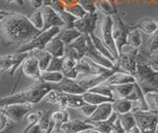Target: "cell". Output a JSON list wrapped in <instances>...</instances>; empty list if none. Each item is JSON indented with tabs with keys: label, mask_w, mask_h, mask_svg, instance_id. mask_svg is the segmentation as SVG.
<instances>
[{
	"label": "cell",
	"mask_w": 158,
	"mask_h": 133,
	"mask_svg": "<svg viewBox=\"0 0 158 133\" xmlns=\"http://www.w3.org/2000/svg\"><path fill=\"white\" fill-rule=\"evenodd\" d=\"M1 38L6 45H26L41 31L31 23L27 16L20 13L1 11L0 13Z\"/></svg>",
	"instance_id": "1"
},
{
	"label": "cell",
	"mask_w": 158,
	"mask_h": 133,
	"mask_svg": "<svg viewBox=\"0 0 158 133\" xmlns=\"http://www.w3.org/2000/svg\"><path fill=\"white\" fill-rule=\"evenodd\" d=\"M53 88H56V83L40 81L35 83L33 86H30L28 90L2 97L0 106L13 104V103H30L33 105L37 104L40 101L44 100V96Z\"/></svg>",
	"instance_id": "2"
},
{
	"label": "cell",
	"mask_w": 158,
	"mask_h": 133,
	"mask_svg": "<svg viewBox=\"0 0 158 133\" xmlns=\"http://www.w3.org/2000/svg\"><path fill=\"white\" fill-rule=\"evenodd\" d=\"M139 48H133L131 46L126 45L122 49L120 55L115 62L116 72H123L135 77L136 67H137V53Z\"/></svg>",
	"instance_id": "3"
},
{
	"label": "cell",
	"mask_w": 158,
	"mask_h": 133,
	"mask_svg": "<svg viewBox=\"0 0 158 133\" xmlns=\"http://www.w3.org/2000/svg\"><path fill=\"white\" fill-rule=\"evenodd\" d=\"M135 78L144 95L149 91H158V73L153 71L147 63H137Z\"/></svg>",
	"instance_id": "4"
},
{
	"label": "cell",
	"mask_w": 158,
	"mask_h": 133,
	"mask_svg": "<svg viewBox=\"0 0 158 133\" xmlns=\"http://www.w3.org/2000/svg\"><path fill=\"white\" fill-rule=\"evenodd\" d=\"M61 31V27H52L47 30L42 31L39 35L32 40L30 43L26 44V45L20 46L19 49L16 52L23 53V52H32L35 50H43L46 47L47 44L53 39L54 37H56Z\"/></svg>",
	"instance_id": "5"
},
{
	"label": "cell",
	"mask_w": 158,
	"mask_h": 133,
	"mask_svg": "<svg viewBox=\"0 0 158 133\" xmlns=\"http://www.w3.org/2000/svg\"><path fill=\"white\" fill-rule=\"evenodd\" d=\"M136 120V126L141 133H156L158 127L157 110H140L132 112Z\"/></svg>",
	"instance_id": "6"
},
{
	"label": "cell",
	"mask_w": 158,
	"mask_h": 133,
	"mask_svg": "<svg viewBox=\"0 0 158 133\" xmlns=\"http://www.w3.org/2000/svg\"><path fill=\"white\" fill-rule=\"evenodd\" d=\"M32 52H16L14 54L1 56L0 59V71L1 73H8L10 76H13L20 65L31 55Z\"/></svg>",
	"instance_id": "7"
},
{
	"label": "cell",
	"mask_w": 158,
	"mask_h": 133,
	"mask_svg": "<svg viewBox=\"0 0 158 133\" xmlns=\"http://www.w3.org/2000/svg\"><path fill=\"white\" fill-rule=\"evenodd\" d=\"M100 38L104 44L109 48L116 59L118 57V51L116 47L113 36V17L110 15H105L100 21Z\"/></svg>",
	"instance_id": "8"
},
{
	"label": "cell",
	"mask_w": 158,
	"mask_h": 133,
	"mask_svg": "<svg viewBox=\"0 0 158 133\" xmlns=\"http://www.w3.org/2000/svg\"><path fill=\"white\" fill-rule=\"evenodd\" d=\"M113 36L114 41H115L116 47L118 51V54L121 53L122 49L127 45V34L130 32V29L123 21V19L120 15L115 14L113 15Z\"/></svg>",
	"instance_id": "9"
},
{
	"label": "cell",
	"mask_w": 158,
	"mask_h": 133,
	"mask_svg": "<svg viewBox=\"0 0 158 133\" xmlns=\"http://www.w3.org/2000/svg\"><path fill=\"white\" fill-rule=\"evenodd\" d=\"M33 104L30 103H13L1 106V112L4 113L10 120L13 122H19L32 110Z\"/></svg>",
	"instance_id": "10"
},
{
	"label": "cell",
	"mask_w": 158,
	"mask_h": 133,
	"mask_svg": "<svg viewBox=\"0 0 158 133\" xmlns=\"http://www.w3.org/2000/svg\"><path fill=\"white\" fill-rule=\"evenodd\" d=\"M115 70H107L103 73H93V75L83 76L81 78H76V82L80 85L85 91L91 90L92 87L96 86L100 83H103L107 81V78L110 77L113 73H115Z\"/></svg>",
	"instance_id": "11"
},
{
	"label": "cell",
	"mask_w": 158,
	"mask_h": 133,
	"mask_svg": "<svg viewBox=\"0 0 158 133\" xmlns=\"http://www.w3.org/2000/svg\"><path fill=\"white\" fill-rule=\"evenodd\" d=\"M97 21H98V15L96 12L87 13L84 17L80 19H76L73 26L74 28H76L82 35L90 36L91 34H93L94 31H95Z\"/></svg>",
	"instance_id": "12"
},
{
	"label": "cell",
	"mask_w": 158,
	"mask_h": 133,
	"mask_svg": "<svg viewBox=\"0 0 158 133\" xmlns=\"http://www.w3.org/2000/svg\"><path fill=\"white\" fill-rule=\"evenodd\" d=\"M87 43H88V49H87V53L85 57L90 59L91 61L96 63L99 66L104 67L106 69H110V70H114L115 63L112 62L111 60H109L108 58H106L103 54H101L95 47H94L90 36H87Z\"/></svg>",
	"instance_id": "13"
},
{
	"label": "cell",
	"mask_w": 158,
	"mask_h": 133,
	"mask_svg": "<svg viewBox=\"0 0 158 133\" xmlns=\"http://www.w3.org/2000/svg\"><path fill=\"white\" fill-rule=\"evenodd\" d=\"M22 72L25 76H27L29 78L34 80L35 82H40L42 77V71L40 69L38 59L32 54L30 55L26 60L22 64Z\"/></svg>",
	"instance_id": "14"
},
{
	"label": "cell",
	"mask_w": 158,
	"mask_h": 133,
	"mask_svg": "<svg viewBox=\"0 0 158 133\" xmlns=\"http://www.w3.org/2000/svg\"><path fill=\"white\" fill-rule=\"evenodd\" d=\"M44 16V29L43 31L49 29L52 27H64V23L58 14L54 11V9L51 5H44L41 7Z\"/></svg>",
	"instance_id": "15"
},
{
	"label": "cell",
	"mask_w": 158,
	"mask_h": 133,
	"mask_svg": "<svg viewBox=\"0 0 158 133\" xmlns=\"http://www.w3.org/2000/svg\"><path fill=\"white\" fill-rule=\"evenodd\" d=\"M76 70L79 73V76L80 75L87 76V75H93V73H103L107 70H110V69H106L104 67L99 66L96 63L91 61L90 59H88L87 57H83L79 61H77Z\"/></svg>",
	"instance_id": "16"
},
{
	"label": "cell",
	"mask_w": 158,
	"mask_h": 133,
	"mask_svg": "<svg viewBox=\"0 0 158 133\" xmlns=\"http://www.w3.org/2000/svg\"><path fill=\"white\" fill-rule=\"evenodd\" d=\"M56 90L69 93V95H83L86 91L76 82V80H72V78H63V80L60 82L56 83Z\"/></svg>",
	"instance_id": "17"
},
{
	"label": "cell",
	"mask_w": 158,
	"mask_h": 133,
	"mask_svg": "<svg viewBox=\"0 0 158 133\" xmlns=\"http://www.w3.org/2000/svg\"><path fill=\"white\" fill-rule=\"evenodd\" d=\"M114 113L112 102H105L102 104L97 105L95 111L92 114L90 118H86L87 122H97V121H103L107 120L108 118H110Z\"/></svg>",
	"instance_id": "18"
},
{
	"label": "cell",
	"mask_w": 158,
	"mask_h": 133,
	"mask_svg": "<svg viewBox=\"0 0 158 133\" xmlns=\"http://www.w3.org/2000/svg\"><path fill=\"white\" fill-rule=\"evenodd\" d=\"M51 6L54 9L58 16L61 18V20L64 23V28H72L74 27V22H75L76 18L73 17L71 14H69L66 9L65 5L62 3L61 0H52V2L51 4Z\"/></svg>",
	"instance_id": "19"
},
{
	"label": "cell",
	"mask_w": 158,
	"mask_h": 133,
	"mask_svg": "<svg viewBox=\"0 0 158 133\" xmlns=\"http://www.w3.org/2000/svg\"><path fill=\"white\" fill-rule=\"evenodd\" d=\"M85 101L83 100L81 95H69V93L62 92L60 101L58 103V106L60 109L65 110L66 108H79L85 104Z\"/></svg>",
	"instance_id": "20"
},
{
	"label": "cell",
	"mask_w": 158,
	"mask_h": 133,
	"mask_svg": "<svg viewBox=\"0 0 158 133\" xmlns=\"http://www.w3.org/2000/svg\"><path fill=\"white\" fill-rule=\"evenodd\" d=\"M90 128H94L92 124H90L86 120H79V119H74V120H68L64 124H62L59 128V131L62 133H79L84 130L90 129Z\"/></svg>",
	"instance_id": "21"
},
{
	"label": "cell",
	"mask_w": 158,
	"mask_h": 133,
	"mask_svg": "<svg viewBox=\"0 0 158 133\" xmlns=\"http://www.w3.org/2000/svg\"><path fill=\"white\" fill-rule=\"evenodd\" d=\"M135 82L136 78L135 76L123 72H115L107 78L105 83L113 86H120V85H125V83H131Z\"/></svg>",
	"instance_id": "22"
},
{
	"label": "cell",
	"mask_w": 158,
	"mask_h": 133,
	"mask_svg": "<svg viewBox=\"0 0 158 133\" xmlns=\"http://www.w3.org/2000/svg\"><path fill=\"white\" fill-rule=\"evenodd\" d=\"M44 50L48 52L52 57L63 58L64 50H65V44L56 36L47 44L46 47H44Z\"/></svg>",
	"instance_id": "23"
},
{
	"label": "cell",
	"mask_w": 158,
	"mask_h": 133,
	"mask_svg": "<svg viewBox=\"0 0 158 133\" xmlns=\"http://www.w3.org/2000/svg\"><path fill=\"white\" fill-rule=\"evenodd\" d=\"M81 96L83 98V100L86 103H88V104H93V105H99V104H102V103H105V102H113L114 101L113 98H110L105 95H99V93L92 92L89 91H86L83 95H81Z\"/></svg>",
	"instance_id": "24"
},
{
	"label": "cell",
	"mask_w": 158,
	"mask_h": 133,
	"mask_svg": "<svg viewBox=\"0 0 158 133\" xmlns=\"http://www.w3.org/2000/svg\"><path fill=\"white\" fill-rule=\"evenodd\" d=\"M113 110L118 115L126 114V113L131 112L132 110V101L127 98H117L112 102Z\"/></svg>",
	"instance_id": "25"
},
{
	"label": "cell",
	"mask_w": 158,
	"mask_h": 133,
	"mask_svg": "<svg viewBox=\"0 0 158 133\" xmlns=\"http://www.w3.org/2000/svg\"><path fill=\"white\" fill-rule=\"evenodd\" d=\"M90 38L92 40L94 47H95L99 52H100L101 54H103L104 56H105L106 58H108L109 60H111L112 62H114V63L116 62V60H117L116 57L114 56V54L110 50H109V48L105 45V44H104V42L101 40V38H99L98 36H96L95 33L91 34Z\"/></svg>",
	"instance_id": "26"
},
{
	"label": "cell",
	"mask_w": 158,
	"mask_h": 133,
	"mask_svg": "<svg viewBox=\"0 0 158 133\" xmlns=\"http://www.w3.org/2000/svg\"><path fill=\"white\" fill-rule=\"evenodd\" d=\"M82 34L79 32L76 28H64L63 30L60 31L57 37L65 44V45H69L72 42H74L78 37H80Z\"/></svg>",
	"instance_id": "27"
},
{
	"label": "cell",
	"mask_w": 158,
	"mask_h": 133,
	"mask_svg": "<svg viewBox=\"0 0 158 133\" xmlns=\"http://www.w3.org/2000/svg\"><path fill=\"white\" fill-rule=\"evenodd\" d=\"M118 114L116 112H114L112 116L110 118H108L107 120H103V121H97V122H89L90 124L93 125V127L95 128L96 130L100 131L101 133H110L111 129L114 125V122L116 121L118 118Z\"/></svg>",
	"instance_id": "28"
},
{
	"label": "cell",
	"mask_w": 158,
	"mask_h": 133,
	"mask_svg": "<svg viewBox=\"0 0 158 133\" xmlns=\"http://www.w3.org/2000/svg\"><path fill=\"white\" fill-rule=\"evenodd\" d=\"M132 28L139 29L143 33L151 35L158 29V22H155L154 20H151V19L148 18H144L142 20L138 21L135 26L131 27V29Z\"/></svg>",
	"instance_id": "29"
},
{
	"label": "cell",
	"mask_w": 158,
	"mask_h": 133,
	"mask_svg": "<svg viewBox=\"0 0 158 133\" xmlns=\"http://www.w3.org/2000/svg\"><path fill=\"white\" fill-rule=\"evenodd\" d=\"M32 52H33V55L38 59L39 66H40V69H41V71L42 72L47 71V69L49 66V63L52 61V56L48 52L44 50V49H43V50H35Z\"/></svg>",
	"instance_id": "30"
},
{
	"label": "cell",
	"mask_w": 158,
	"mask_h": 133,
	"mask_svg": "<svg viewBox=\"0 0 158 133\" xmlns=\"http://www.w3.org/2000/svg\"><path fill=\"white\" fill-rule=\"evenodd\" d=\"M136 85L135 82H131V83H125V85H120V86H111L113 87V91L115 92L117 98H127L131 95V91L135 90Z\"/></svg>",
	"instance_id": "31"
},
{
	"label": "cell",
	"mask_w": 158,
	"mask_h": 133,
	"mask_svg": "<svg viewBox=\"0 0 158 133\" xmlns=\"http://www.w3.org/2000/svg\"><path fill=\"white\" fill-rule=\"evenodd\" d=\"M95 4L98 10H100L104 15L113 16L118 14V11L111 0H95Z\"/></svg>",
	"instance_id": "32"
},
{
	"label": "cell",
	"mask_w": 158,
	"mask_h": 133,
	"mask_svg": "<svg viewBox=\"0 0 158 133\" xmlns=\"http://www.w3.org/2000/svg\"><path fill=\"white\" fill-rule=\"evenodd\" d=\"M51 120L53 122V125H54L53 129L56 131H59L60 126L69 120V114H68V112H66L65 110H62V109L58 110V111H54L51 115Z\"/></svg>",
	"instance_id": "33"
},
{
	"label": "cell",
	"mask_w": 158,
	"mask_h": 133,
	"mask_svg": "<svg viewBox=\"0 0 158 133\" xmlns=\"http://www.w3.org/2000/svg\"><path fill=\"white\" fill-rule=\"evenodd\" d=\"M142 44L141 34L139 32V29L132 28L130 29V32L127 34V45L131 46L133 48H140Z\"/></svg>",
	"instance_id": "34"
},
{
	"label": "cell",
	"mask_w": 158,
	"mask_h": 133,
	"mask_svg": "<svg viewBox=\"0 0 158 133\" xmlns=\"http://www.w3.org/2000/svg\"><path fill=\"white\" fill-rule=\"evenodd\" d=\"M71 45L75 50L78 52L80 59L86 56L87 53V49H88V43H87V36L86 35H81L80 37H78L74 42H72Z\"/></svg>",
	"instance_id": "35"
},
{
	"label": "cell",
	"mask_w": 158,
	"mask_h": 133,
	"mask_svg": "<svg viewBox=\"0 0 158 133\" xmlns=\"http://www.w3.org/2000/svg\"><path fill=\"white\" fill-rule=\"evenodd\" d=\"M118 119L121 121V124L123 127V129L126 130V132L131 131L135 127H136V120L135 114L132 112H128L126 114L118 115Z\"/></svg>",
	"instance_id": "36"
},
{
	"label": "cell",
	"mask_w": 158,
	"mask_h": 133,
	"mask_svg": "<svg viewBox=\"0 0 158 133\" xmlns=\"http://www.w3.org/2000/svg\"><path fill=\"white\" fill-rule=\"evenodd\" d=\"M89 91L96 92V93H99V95H101L108 96L110 98H113L114 100H117V96H116L115 92H114V91H113V87L111 86L107 85V83H105V82L100 83V85L92 87L91 90H89Z\"/></svg>",
	"instance_id": "37"
},
{
	"label": "cell",
	"mask_w": 158,
	"mask_h": 133,
	"mask_svg": "<svg viewBox=\"0 0 158 133\" xmlns=\"http://www.w3.org/2000/svg\"><path fill=\"white\" fill-rule=\"evenodd\" d=\"M63 75L61 72H43L41 81L44 82L51 83H58L63 80Z\"/></svg>",
	"instance_id": "38"
},
{
	"label": "cell",
	"mask_w": 158,
	"mask_h": 133,
	"mask_svg": "<svg viewBox=\"0 0 158 133\" xmlns=\"http://www.w3.org/2000/svg\"><path fill=\"white\" fill-rule=\"evenodd\" d=\"M29 20L31 21V23L35 26V28H37L39 31H43L44 29V16H43V12L41 9L35 11L33 14L28 16Z\"/></svg>",
	"instance_id": "39"
},
{
	"label": "cell",
	"mask_w": 158,
	"mask_h": 133,
	"mask_svg": "<svg viewBox=\"0 0 158 133\" xmlns=\"http://www.w3.org/2000/svg\"><path fill=\"white\" fill-rule=\"evenodd\" d=\"M65 9L69 14H71V15L73 17H75L76 19H80L87 14V11L79 3L73 4V5H69V6H65Z\"/></svg>",
	"instance_id": "40"
},
{
	"label": "cell",
	"mask_w": 158,
	"mask_h": 133,
	"mask_svg": "<svg viewBox=\"0 0 158 133\" xmlns=\"http://www.w3.org/2000/svg\"><path fill=\"white\" fill-rule=\"evenodd\" d=\"M145 50L150 54L158 51V29L150 35L149 39H148V41L146 43Z\"/></svg>",
	"instance_id": "41"
},
{
	"label": "cell",
	"mask_w": 158,
	"mask_h": 133,
	"mask_svg": "<svg viewBox=\"0 0 158 133\" xmlns=\"http://www.w3.org/2000/svg\"><path fill=\"white\" fill-rule=\"evenodd\" d=\"M62 70H63V58L52 57L47 71L48 72H62Z\"/></svg>",
	"instance_id": "42"
},
{
	"label": "cell",
	"mask_w": 158,
	"mask_h": 133,
	"mask_svg": "<svg viewBox=\"0 0 158 133\" xmlns=\"http://www.w3.org/2000/svg\"><path fill=\"white\" fill-rule=\"evenodd\" d=\"M145 100L150 109L158 110V91H149L145 93Z\"/></svg>",
	"instance_id": "43"
},
{
	"label": "cell",
	"mask_w": 158,
	"mask_h": 133,
	"mask_svg": "<svg viewBox=\"0 0 158 133\" xmlns=\"http://www.w3.org/2000/svg\"><path fill=\"white\" fill-rule=\"evenodd\" d=\"M48 130V128L44 127L41 122H39L37 124H27L22 133H44Z\"/></svg>",
	"instance_id": "44"
},
{
	"label": "cell",
	"mask_w": 158,
	"mask_h": 133,
	"mask_svg": "<svg viewBox=\"0 0 158 133\" xmlns=\"http://www.w3.org/2000/svg\"><path fill=\"white\" fill-rule=\"evenodd\" d=\"M97 105H93V104H88V103H85L84 105H82L81 107H79L78 109L80 110L81 114L85 117V118H90L92 116V114L95 111Z\"/></svg>",
	"instance_id": "45"
},
{
	"label": "cell",
	"mask_w": 158,
	"mask_h": 133,
	"mask_svg": "<svg viewBox=\"0 0 158 133\" xmlns=\"http://www.w3.org/2000/svg\"><path fill=\"white\" fill-rule=\"evenodd\" d=\"M79 4L85 9L87 13H95L97 9L95 0H79Z\"/></svg>",
	"instance_id": "46"
},
{
	"label": "cell",
	"mask_w": 158,
	"mask_h": 133,
	"mask_svg": "<svg viewBox=\"0 0 158 133\" xmlns=\"http://www.w3.org/2000/svg\"><path fill=\"white\" fill-rule=\"evenodd\" d=\"M64 57L72 58V59H74V60H76V61L80 60V56H79L78 52L71 45H65V50H64Z\"/></svg>",
	"instance_id": "47"
},
{
	"label": "cell",
	"mask_w": 158,
	"mask_h": 133,
	"mask_svg": "<svg viewBox=\"0 0 158 133\" xmlns=\"http://www.w3.org/2000/svg\"><path fill=\"white\" fill-rule=\"evenodd\" d=\"M148 66H149L153 71L158 73V52L151 53L147 61Z\"/></svg>",
	"instance_id": "48"
},
{
	"label": "cell",
	"mask_w": 158,
	"mask_h": 133,
	"mask_svg": "<svg viewBox=\"0 0 158 133\" xmlns=\"http://www.w3.org/2000/svg\"><path fill=\"white\" fill-rule=\"evenodd\" d=\"M62 75L64 78H72V80H76L79 78V73L77 72L76 68L74 69H63L62 70Z\"/></svg>",
	"instance_id": "49"
},
{
	"label": "cell",
	"mask_w": 158,
	"mask_h": 133,
	"mask_svg": "<svg viewBox=\"0 0 158 133\" xmlns=\"http://www.w3.org/2000/svg\"><path fill=\"white\" fill-rule=\"evenodd\" d=\"M77 61L72 58L63 57V69H74L76 68Z\"/></svg>",
	"instance_id": "50"
},
{
	"label": "cell",
	"mask_w": 158,
	"mask_h": 133,
	"mask_svg": "<svg viewBox=\"0 0 158 133\" xmlns=\"http://www.w3.org/2000/svg\"><path fill=\"white\" fill-rule=\"evenodd\" d=\"M110 133H127L126 130L123 129V127L121 124V121H120V119H118V116L116 119V121L114 122V125L112 127Z\"/></svg>",
	"instance_id": "51"
},
{
	"label": "cell",
	"mask_w": 158,
	"mask_h": 133,
	"mask_svg": "<svg viewBox=\"0 0 158 133\" xmlns=\"http://www.w3.org/2000/svg\"><path fill=\"white\" fill-rule=\"evenodd\" d=\"M15 131V122L10 120L7 125L2 129H0V133H14Z\"/></svg>",
	"instance_id": "52"
},
{
	"label": "cell",
	"mask_w": 158,
	"mask_h": 133,
	"mask_svg": "<svg viewBox=\"0 0 158 133\" xmlns=\"http://www.w3.org/2000/svg\"><path fill=\"white\" fill-rule=\"evenodd\" d=\"M61 1L65 6H69V5H73V4L79 3V0H61Z\"/></svg>",
	"instance_id": "53"
},
{
	"label": "cell",
	"mask_w": 158,
	"mask_h": 133,
	"mask_svg": "<svg viewBox=\"0 0 158 133\" xmlns=\"http://www.w3.org/2000/svg\"><path fill=\"white\" fill-rule=\"evenodd\" d=\"M79 133H101L100 131L96 130L95 128H90V129H87V130H84L82 132H79Z\"/></svg>",
	"instance_id": "54"
},
{
	"label": "cell",
	"mask_w": 158,
	"mask_h": 133,
	"mask_svg": "<svg viewBox=\"0 0 158 133\" xmlns=\"http://www.w3.org/2000/svg\"><path fill=\"white\" fill-rule=\"evenodd\" d=\"M127 133H141V132H140L139 129H138V127L136 126V127L133 128V129H131V131H128V132H127Z\"/></svg>",
	"instance_id": "55"
},
{
	"label": "cell",
	"mask_w": 158,
	"mask_h": 133,
	"mask_svg": "<svg viewBox=\"0 0 158 133\" xmlns=\"http://www.w3.org/2000/svg\"><path fill=\"white\" fill-rule=\"evenodd\" d=\"M8 2H16L18 4H22L23 3V0H7Z\"/></svg>",
	"instance_id": "56"
},
{
	"label": "cell",
	"mask_w": 158,
	"mask_h": 133,
	"mask_svg": "<svg viewBox=\"0 0 158 133\" xmlns=\"http://www.w3.org/2000/svg\"><path fill=\"white\" fill-rule=\"evenodd\" d=\"M52 133H62V132H60V131H56V130H54V129H53Z\"/></svg>",
	"instance_id": "57"
}]
</instances>
